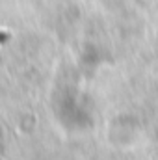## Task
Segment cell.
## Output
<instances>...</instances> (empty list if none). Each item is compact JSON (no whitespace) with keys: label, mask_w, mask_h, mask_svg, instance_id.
Instances as JSON below:
<instances>
[{"label":"cell","mask_w":158,"mask_h":160,"mask_svg":"<svg viewBox=\"0 0 158 160\" xmlns=\"http://www.w3.org/2000/svg\"><path fill=\"white\" fill-rule=\"evenodd\" d=\"M7 38H9V34H6V32H0V43H4Z\"/></svg>","instance_id":"cell-1"}]
</instances>
